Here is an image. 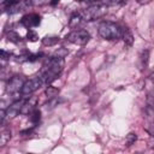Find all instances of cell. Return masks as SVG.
Segmentation results:
<instances>
[{"instance_id": "cell-27", "label": "cell", "mask_w": 154, "mask_h": 154, "mask_svg": "<svg viewBox=\"0 0 154 154\" xmlns=\"http://www.w3.org/2000/svg\"><path fill=\"white\" fill-rule=\"evenodd\" d=\"M75 1H77V2H82V1H84V0H75Z\"/></svg>"}, {"instance_id": "cell-23", "label": "cell", "mask_w": 154, "mask_h": 154, "mask_svg": "<svg viewBox=\"0 0 154 154\" xmlns=\"http://www.w3.org/2000/svg\"><path fill=\"white\" fill-rule=\"evenodd\" d=\"M0 55H1V59H2V60H7V59L11 57V53H10V52H6L5 49H1V51H0Z\"/></svg>"}, {"instance_id": "cell-6", "label": "cell", "mask_w": 154, "mask_h": 154, "mask_svg": "<svg viewBox=\"0 0 154 154\" xmlns=\"http://www.w3.org/2000/svg\"><path fill=\"white\" fill-rule=\"evenodd\" d=\"M24 83H25V78H24V76H22V75H16V76L11 77V78L7 81V84H6V91L10 93V94L18 93V91L22 90Z\"/></svg>"}, {"instance_id": "cell-16", "label": "cell", "mask_w": 154, "mask_h": 154, "mask_svg": "<svg viewBox=\"0 0 154 154\" xmlns=\"http://www.w3.org/2000/svg\"><path fill=\"white\" fill-rule=\"evenodd\" d=\"M7 40H8L10 42L18 43V42H20L22 37H20V35H18L16 31H10V32H7Z\"/></svg>"}, {"instance_id": "cell-19", "label": "cell", "mask_w": 154, "mask_h": 154, "mask_svg": "<svg viewBox=\"0 0 154 154\" xmlns=\"http://www.w3.org/2000/svg\"><path fill=\"white\" fill-rule=\"evenodd\" d=\"M40 118H41V112L38 109H34L31 112V116H30V119L34 124H37L40 122Z\"/></svg>"}, {"instance_id": "cell-9", "label": "cell", "mask_w": 154, "mask_h": 154, "mask_svg": "<svg viewBox=\"0 0 154 154\" xmlns=\"http://www.w3.org/2000/svg\"><path fill=\"white\" fill-rule=\"evenodd\" d=\"M37 103V97L36 96H29L25 99L24 103H23V107H22V111L20 113L23 114H31V112L35 109V106Z\"/></svg>"}, {"instance_id": "cell-28", "label": "cell", "mask_w": 154, "mask_h": 154, "mask_svg": "<svg viewBox=\"0 0 154 154\" xmlns=\"http://www.w3.org/2000/svg\"><path fill=\"white\" fill-rule=\"evenodd\" d=\"M152 78H154V71H153V73H152Z\"/></svg>"}, {"instance_id": "cell-2", "label": "cell", "mask_w": 154, "mask_h": 154, "mask_svg": "<svg viewBox=\"0 0 154 154\" xmlns=\"http://www.w3.org/2000/svg\"><path fill=\"white\" fill-rule=\"evenodd\" d=\"M122 31L123 29L118 24L109 20L102 22L99 25V35L105 40H118L122 37Z\"/></svg>"}, {"instance_id": "cell-7", "label": "cell", "mask_w": 154, "mask_h": 154, "mask_svg": "<svg viewBox=\"0 0 154 154\" xmlns=\"http://www.w3.org/2000/svg\"><path fill=\"white\" fill-rule=\"evenodd\" d=\"M20 23L28 28V29H31V28H35L37 25H40L41 23V17L36 13H30V14H25L20 19Z\"/></svg>"}, {"instance_id": "cell-20", "label": "cell", "mask_w": 154, "mask_h": 154, "mask_svg": "<svg viewBox=\"0 0 154 154\" xmlns=\"http://www.w3.org/2000/svg\"><path fill=\"white\" fill-rule=\"evenodd\" d=\"M26 38H28L29 41H31V42H35V41H37L38 35H37V32H36L35 30L29 29V31L26 32Z\"/></svg>"}, {"instance_id": "cell-14", "label": "cell", "mask_w": 154, "mask_h": 154, "mask_svg": "<svg viewBox=\"0 0 154 154\" xmlns=\"http://www.w3.org/2000/svg\"><path fill=\"white\" fill-rule=\"evenodd\" d=\"M148 59H149V52H148L147 49H146V51H142V53H141V55H140V64H138V66H140L141 70H143V69L147 67V65H148Z\"/></svg>"}, {"instance_id": "cell-12", "label": "cell", "mask_w": 154, "mask_h": 154, "mask_svg": "<svg viewBox=\"0 0 154 154\" xmlns=\"http://www.w3.org/2000/svg\"><path fill=\"white\" fill-rule=\"evenodd\" d=\"M82 20H83V18H82L81 13H75V14L71 16V18L69 20V26L72 28V29H75V28H77L82 23Z\"/></svg>"}, {"instance_id": "cell-13", "label": "cell", "mask_w": 154, "mask_h": 154, "mask_svg": "<svg viewBox=\"0 0 154 154\" xmlns=\"http://www.w3.org/2000/svg\"><path fill=\"white\" fill-rule=\"evenodd\" d=\"M10 140H11V130L2 129L0 132V147H4Z\"/></svg>"}, {"instance_id": "cell-3", "label": "cell", "mask_w": 154, "mask_h": 154, "mask_svg": "<svg viewBox=\"0 0 154 154\" xmlns=\"http://www.w3.org/2000/svg\"><path fill=\"white\" fill-rule=\"evenodd\" d=\"M106 12H107V6H103V5H90L89 7L84 8L81 12V16H82L83 20L90 22V20H95V19L101 18Z\"/></svg>"}, {"instance_id": "cell-17", "label": "cell", "mask_w": 154, "mask_h": 154, "mask_svg": "<svg viewBox=\"0 0 154 154\" xmlns=\"http://www.w3.org/2000/svg\"><path fill=\"white\" fill-rule=\"evenodd\" d=\"M58 41H59V37H57V36H46L42 40V43L45 46H54Z\"/></svg>"}, {"instance_id": "cell-22", "label": "cell", "mask_w": 154, "mask_h": 154, "mask_svg": "<svg viewBox=\"0 0 154 154\" xmlns=\"http://www.w3.org/2000/svg\"><path fill=\"white\" fill-rule=\"evenodd\" d=\"M30 4L34 6H42L46 4H51V0H30Z\"/></svg>"}, {"instance_id": "cell-15", "label": "cell", "mask_w": 154, "mask_h": 154, "mask_svg": "<svg viewBox=\"0 0 154 154\" xmlns=\"http://www.w3.org/2000/svg\"><path fill=\"white\" fill-rule=\"evenodd\" d=\"M58 94H59V89L55 88V87H53V85H48V87L46 88V90H45V95H46L49 100L55 99V97L58 96Z\"/></svg>"}, {"instance_id": "cell-18", "label": "cell", "mask_w": 154, "mask_h": 154, "mask_svg": "<svg viewBox=\"0 0 154 154\" xmlns=\"http://www.w3.org/2000/svg\"><path fill=\"white\" fill-rule=\"evenodd\" d=\"M136 140H137L136 134H135V132H129V134L126 135L125 143H126V146H128V147H130V146H132V144L136 142Z\"/></svg>"}, {"instance_id": "cell-21", "label": "cell", "mask_w": 154, "mask_h": 154, "mask_svg": "<svg viewBox=\"0 0 154 154\" xmlns=\"http://www.w3.org/2000/svg\"><path fill=\"white\" fill-rule=\"evenodd\" d=\"M67 53H69V51L66 49V48H64V47H61V48H59V49H57L55 52H54V57H59V58H65L66 55H67Z\"/></svg>"}, {"instance_id": "cell-1", "label": "cell", "mask_w": 154, "mask_h": 154, "mask_svg": "<svg viewBox=\"0 0 154 154\" xmlns=\"http://www.w3.org/2000/svg\"><path fill=\"white\" fill-rule=\"evenodd\" d=\"M65 65L64 58H59V57H52L49 58L46 64L43 65L42 72H41V78L45 84H51L54 79H57V77L60 75V72L63 71Z\"/></svg>"}, {"instance_id": "cell-8", "label": "cell", "mask_w": 154, "mask_h": 154, "mask_svg": "<svg viewBox=\"0 0 154 154\" xmlns=\"http://www.w3.org/2000/svg\"><path fill=\"white\" fill-rule=\"evenodd\" d=\"M25 99H26V97H24V99H18V100H16L14 102H12V103L10 105V107L6 109L7 118H14L18 113H20Z\"/></svg>"}, {"instance_id": "cell-26", "label": "cell", "mask_w": 154, "mask_h": 154, "mask_svg": "<svg viewBox=\"0 0 154 154\" xmlns=\"http://www.w3.org/2000/svg\"><path fill=\"white\" fill-rule=\"evenodd\" d=\"M58 2H59V0H51V5H53V6L57 5Z\"/></svg>"}, {"instance_id": "cell-11", "label": "cell", "mask_w": 154, "mask_h": 154, "mask_svg": "<svg viewBox=\"0 0 154 154\" xmlns=\"http://www.w3.org/2000/svg\"><path fill=\"white\" fill-rule=\"evenodd\" d=\"M122 38L124 40L125 45H128V46H132V43H134V35H132V32L130 31L129 28H123V31H122Z\"/></svg>"}, {"instance_id": "cell-5", "label": "cell", "mask_w": 154, "mask_h": 154, "mask_svg": "<svg viewBox=\"0 0 154 154\" xmlns=\"http://www.w3.org/2000/svg\"><path fill=\"white\" fill-rule=\"evenodd\" d=\"M42 84H45V83H43L41 76L38 75V76H36V77L30 78L29 81H25V83H24V85H23L20 93H22V95H23L24 97H29V96H30L34 91H36Z\"/></svg>"}, {"instance_id": "cell-10", "label": "cell", "mask_w": 154, "mask_h": 154, "mask_svg": "<svg viewBox=\"0 0 154 154\" xmlns=\"http://www.w3.org/2000/svg\"><path fill=\"white\" fill-rule=\"evenodd\" d=\"M126 0H89L90 5H103V6H116L124 4Z\"/></svg>"}, {"instance_id": "cell-4", "label": "cell", "mask_w": 154, "mask_h": 154, "mask_svg": "<svg viewBox=\"0 0 154 154\" xmlns=\"http://www.w3.org/2000/svg\"><path fill=\"white\" fill-rule=\"evenodd\" d=\"M66 40L73 45L85 46L90 40V35L87 30H73L66 35Z\"/></svg>"}, {"instance_id": "cell-25", "label": "cell", "mask_w": 154, "mask_h": 154, "mask_svg": "<svg viewBox=\"0 0 154 154\" xmlns=\"http://www.w3.org/2000/svg\"><path fill=\"white\" fill-rule=\"evenodd\" d=\"M137 1V4H140V5H147V4H149L152 0H136Z\"/></svg>"}, {"instance_id": "cell-24", "label": "cell", "mask_w": 154, "mask_h": 154, "mask_svg": "<svg viewBox=\"0 0 154 154\" xmlns=\"http://www.w3.org/2000/svg\"><path fill=\"white\" fill-rule=\"evenodd\" d=\"M147 105L150 108H154V95H148L147 97Z\"/></svg>"}]
</instances>
